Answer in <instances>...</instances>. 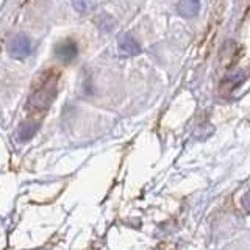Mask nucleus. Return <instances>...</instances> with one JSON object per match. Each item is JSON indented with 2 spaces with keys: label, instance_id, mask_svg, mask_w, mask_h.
I'll use <instances>...</instances> for the list:
<instances>
[{
  "label": "nucleus",
  "instance_id": "f257e3e1",
  "mask_svg": "<svg viewBox=\"0 0 250 250\" xmlns=\"http://www.w3.org/2000/svg\"><path fill=\"white\" fill-rule=\"evenodd\" d=\"M38 80V88L31 92V96L28 99V108L35 109V111H44V109L49 108V105L52 104V100L57 94V75L50 70L41 74L39 77H36Z\"/></svg>",
  "mask_w": 250,
  "mask_h": 250
},
{
  "label": "nucleus",
  "instance_id": "f03ea898",
  "mask_svg": "<svg viewBox=\"0 0 250 250\" xmlns=\"http://www.w3.org/2000/svg\"><path fill=\"white\" fill-rule=\"evenodd\" d=\"M10 53L13 58H18V60H22L28 57L31 53V41L30 38L25 36V35H18L13 38V41L10 44Z\"/></svg>",
  "mask_w": 250,
  "mask_h": 250
},
{
  "label": "nucleus",
  "instance_id": "7ed1b4c3",
  "mask_svg": "<svg viewBox=\"0 0 250 250\" xmlns=\"http://www.w3.org/2000/svg\"><path fill=\"white\" fill-rule=\"evenodd\" d=\"M78 47L72 39H64L55 45V57L62 62H70L77 58Z\"/></svg>",
  "mask_w": 250,
  "mask_h": 250
},
{
  "label": "nucleus",
  "instance_id": "20e7f679",
  "mask_svg": "<svg viewBox=\"0 0 250 250\" xmlns=\"http://www.w3.org/2000/svg\"><path fill=\"white\" fill-rule=\"evenodd\" d=\"M119 50L125 55H139L141 47L131 35H122L119 38Z\"/></svg>",
  "mask_w": 250,
  "mask_h": 250
},
{
  "label": "nucleus",
  "instance_id": "39448f33",
  "mask_svg": "<svg viewBox=\"0 0 250 250\" xmlns=\"http://www.w3.org/2000/svg\"><path fill=\"white\" fill-rule=\"evenodd\" d=\"M200 11V0H180L178 13L183 18H194Z\"/></svg>",
  "mask_w": 250,
  "mask_h": 250
},
{
  "label": "nucleus",
  "instance_id": "423d86ee",
  "mask_svg": "<svg viewBox=\"0 0 250 250\" xmlns=\"http://www.w3.org/2000/svg\"><path fill=\"white\" fill-rule=\"evenodd\" d=\"M36 128H38L36 124H31V122L23 124L22 127L19 128V139L21 141H28L30 138H33V135L36 133Z\"/></svg>",
  "mask_w": 250,
  "mask_h": 250
},
{
  "label": "nucleus",
  "instance_id": "0eeeda50",
  "mask_svg": "<svg viewBox=\"0 0 250 250\" xmlns=\"http://www.w3.org/2000/svg\"><path fill=\"white\" fill-rule=\"evenodd\" d=\"M72 2H74V8H75L77 11L84 13V11H88L89 8H91L89 0H72Z\"/></svg>",
  "mask_w": 250,
  "mask_h": 250
}]
</instances>
